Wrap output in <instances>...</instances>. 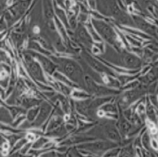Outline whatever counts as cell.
Listing matches in <instances>:
<instances>
[{"label":"cell","mask_w":158,"mask_h":157,"mask_svg":"<svg viewBox=\"0 0 158 157\" xmlns=\"http://www.w3.org/2000/svg\"><path fill=\"white\" fill-rule=\"evenodd\" d=\"M67 131L65 129V127L63 125H60L58 127L55 128V129L47 132V135L49 136H63L66 133V131Z\"/></svg>","instance_id":"cell-17"},{"label":"cell","mask_w":158,"mask_h":157,"mask_svg":"<svg viewBox=\"0 0 158 157\" xmlns=\"http://www.w3.org/2000/svg\"><path fill=\"white\" fill-rule=\"evenodd\" d=\"M153 144H154V148H157L158 145L157 144V143H156V141L153 140Z\"/></svg>","instance_id":"cell-33"},{"label":"cell","mask_w":158,"mask_h":157,"mask_svg":"<svg viewBox=\"0 0 158 157\" xmlns=\"http://www.w3.org/2000/svg\"><path fill=\"white\" fill-rule=\"evenodd\" d=\"M85 58L87 60V61L89 63V65L93 67V68L96 69L97 71L102 72V73H111V72L109 71V69L106 68L105 66L101 65V64L99 62H97V61L95 60L93 57H91L88 54H85Z\"/></svg>","instance_id":"cell-11"},{"label":"cell","mask_w":158,"mask_h":157,"mask_svg":"<svg viewBox=\"0 0 158 157\" xmlns=\"http://www.w3.org/2000/svg\"><path fill=\"white\" fill-rule=\"evenodd\" d=\"M40 111V106H35L30 108L27 113V120L29 123H33L36 119Z\"/></svg>","instance_id":"cell-15"},{"label":"cell","mask_w":158,"mask_h":157,"mask_svg":"<svg viewBox=\"0 0 158 157\" xmlns=\"http://www.w3.org/2000/svg\"><path fill=\"white\" fill-rule=\"evenodd\" d=\"M101 109L104 112H109V113H116V107L115 105L112 104H107L103 105Z\"/></svg>","instance_id":"cell-22"},{"label":"cell","mask_w":158,"mask_h":157,"mask_svg":"<svg viewBox=\"0 0 158 157\" xmlns=\"http://www.w3.org/2000/svg\"><path fill=\"white\" fill-rule=\"evenodd\" d=\"M37 40L39 41V42L41 44V45H42L43 47H45L47 49H50V48H51L50 45L48 44V42H47L45 39H44L42 37H37Z\"/></svg>","instance_id":"cell-27"},{"label":"cell","mask_w":158,"mask_h":157,"mask_svg":"<svg viewBox=\"0 0 158 157\" xmlns=\"http://www.w3.org/2000/svg\"><path fill=\"white\" fill-rule=\"evenodd\" d=\"M52 111V107L46 102L41 103L40 111L36 119L31 124V126L34 127H39L45 123L46 119L49 116L51 112Z\"/></svg>","instance_id":"cell-6"},{"label":"cell","mask_w":158,"mask_h":157,"mask_svg":"<svg viewBox=\"0 0 158 157\" xmlns=\"http://www.w3.org/2000/svg\"><path fill=\"white\" fill-rule=\"evenodd\" d=\"M71 95H72V97H74L76 98H79V99H85L89 97V95L87 94L86 93L80 90L72 91Z\"/></svg>","instance_id":"cell-20"},{"label":"cell","mask_w":158,"mask_h":157,"mask_svg":"<svg viewBox=\"0 0 158 157\" xmlns=\"http://www.w3.org/2000/svg\"><path fill=\"white\" fill-rule=\"evenodd\" d=\"M132 150H130V148H125L122 150V152H121V155L123 156H130L132 154Z\"/></svg>","instance_id":"cell-29"},{"label":"cell","mask_w":158,"mask_h":157,"mask_svg":"<svg viewBox=\"0 0 158 157\" xmlns=\"http://www.w3.org/2000/svg\"><path fill=\"white\" fill-rule=\"evenodd\" d=\"M123 61L125 66L130 68H135L140 65V61L138 57L131 54H125L123 55Z\"/></svg>","instance_id":"cell-10"},{"label":"cell","mask_w":158,"mask_h":157,"mask_svg":"<svg viewBox=\"0 0 158 157\" xmlns=\"http://www.w3.org/2000/svg\"><path fill=\"white\" fill-rule=\"evenodd\" d=\"M68 154H67L66 155L68 156H80V154H79V153L77 152V150H75V148H73L70 149L68 150Z\"/></svg>","instance_id":"cell-30"},{"label":"cell","mask_w":158,"mask_h":157,"mask_svg":"<svg viewBox=\"0 0 158 157\" xmlns=\"http://www.w3.org/2000/svg\"><path fill=\"white\" fill-rule=\"evenodd\" d=\"M41 156H55L56 155H57L56 153L53 151V152H49L48 153H44V154H41Z\"/></svg>","instance_id":"cell-32"},{"label":"cell","mask_w":158,"mask_h":157,"mask_svg":"<svg viewBox=\"0 0 158 157\" xmlns=\"http://www.w3.org/2000/svg\"><path fill=\"white\" fill-rule=\"evenodd\" d=\"M63 123V119L58 116H56L53 117L51 119L48 127H47L46 131L47 132H49V131L55 129V128L58 127L60 125H61Z\"/></svg>","instance_id":"cell-14"},{"label":"cell","mask_w":158,"mask_h":157,"mask_svg":"<svg viewBox=\"0 0 158 157\" xmlns=\"http://www.w3.org/2000/svg\"><path fill=\"white\" fill-rule=\"evenodd\" d=\"M32 146L31 143H26L25 145L22 147L20 150V154H25L27 152V151H28V150L30 148V146Z\"/></svg>","instance_id":"cell-28"},{"label":"cell","mask_w":158,"mask_h":157,"mask_svg":"<svg viewBox=\"0 0 158 157\" xmlns=\"http://www.w3.org/2000/svg\"><path fill=\"white\" fill-rule=\"evenodd\" d=\"M77 36L82 43L86 46H90L93 43L91 37L89 34L88 33L86 28L83 26H78L77 30Z\"/></svg>","instance_id":"cell-9"},{"label":"cell","mask_w":158,"mask_h":157,"mask_svg":"<svg viewBox=\"0 0 158 157\" xmlns=\"http://www.w3.org/2000/svg\"><path fill=\"white\" fill-rule=\"evenodd\" d=\"M48 142V139L45 137H40V138L36 140V142L34 143V144L32 146V148L33 150H38L42 147L44 146L46 143Z\"/></svg>","instance_id":"cell-18"},{"label":"cell","mask_w":158,"mask_h":157,"mask_svg":"<svg viewBox=\"0 0 158 157\" xmlns=\"http://www.w3.org/2000/svg\"><path fill=\"white\" fill-rule=\"evenodd\" d=\"M27 138H22L20 139L15 143V145H14V148L12 149V152H15L16 150H18L19 149H21L22 147H23L25 144L27 143L28 142Z\"/></svg>","instance_id":"cell-21"},{"label":"cell","mask_w":158,"mask_h":157,"mask_svg":"<svg viewBox=\"0 0 158 157\" xmlns=\"http://www.w3.org/2000/svg\"><path fill=\"white\" fill-rule=\"evenodd\" d=\"M59 71L67 77L75 84L80 85L82 82L83 72L80 66L77 63L69 59H58Z\"/></svg>","instance_id":"cell-1"},{"label":"cell","mask_w":158,"mask_h":157,"mask_svg":"<svg viewBox=\"0 0 158 157\" xmlns=\"http://www.w3.org/2000/svg\"><path fill=\"white\" fill-rule=\"evenodd\" d=\"M84 82L85 83V85H86L88 91L90 92L91 94L94 95H96L98 96L109 95L116 94V92L113 90L107 88L106 87H104V86L97 85L96 83L94 82V80H92L89 76H85Z\"/></svg>","instance_id":"cell-4"},{"label":"cell","mask_w":158,"mask_h":157,"mask_svg":"<svg viewBox=\"0 0 158 157\" xmlns=\"http://www.w3.org/2000/svg\"><path fill=\"white\" fill-rule=\"evenodd\" d=\"M29 47L31 48V49H32L39 51H40L41 53L49 54V53L47 52V51L46 52V51H44V49H43L42 46H39V44L36 43V42H30V44H29Z\"/></svg>","instance_id":"cell-23"},{"label":"cell","mask_w":158,"mask_h":157,"mask_svg":"<svg viewBox=\"0 0 158 157\" xmlns=\"http://www.w3.org/2000/svg\"><path fill=\"white\" fill-rule=\"evenodd\" d=\"M40 102L35 98H24L23 100L21 102V104L22 106L25 108H30L35 106H37Z\"/></svg>","instance_id":"cell-16"},{"label":"cell","mask_w":158,"mask_h":157,"mask_svg":"<svg viewBox=\"0 0 158 157\" xmlns=\"http://www.w3.org/2000/svg\"><path fill=\"white\" fill-rule=\"evenodd\" d=\"M31 55L39 63L41 66L44 69V71L50 75H53L58 66H56V65H55L52 61H51L49 59L43 56L41 53H32Z\"/></svg>","instance_id":"cell-7"},{"label":"cell","mask_w":158,"mask_h":157,"mask_svg":"<svg viewBox=\"0 0 158 157\" xmlns=\"http://www.w3.org/2000/svg\"><path fill=\"white\" fill-rule=\"evenodd\" d=\"M25 119V116H19L18 118L16 120V121L14 122V126H17L19 123H21V121H22L24 119Z\"/></svg>","instance_id":"cell-31"},{"label":"cell","mask_w":158,"mask_h":157,"mask_svg":"<svg viewBox=\"0 0 158 157\" xmlns=\"http://www.w3.org/2000/svg\"><path fill=\"white\" fill-rule=\"evenodd\" d=\"M59 85L63 94H65V95H69L72 94V90L69 88V86L63 84L62 83H59Z\"/></svg>","instance_id":"cell-24"},{"label":"cell","mask_w":158,"mask_h":157,"mask_svg":"<svg viewBox=\"0 0 158 157\" xmlns=\"http://www.w3.org/2000/svg\"><path fill=\"white\" fill-rule=\"evenodd\" d=\"M25 61L28 71L32 76L38 82L46 84V80L39 63L32 56L28 54L25 56Z\"/></svg>","instance_id":"cell-2"},{"label":"cell","mask_w":158,"mask_h":157,"mask_svg":"<svg viewBox=\"0 0 158 157\" xmlns=\"http://www.w3.org/2000/svg\"><path fill=\"white\" fill-rule=\"evenodd\" d=\"M120 126H121V129L123 131V132L125 133H128L130 130V125L126 121H124L123 122L122 121L121 124H120Z\"/></svg>","instance_id":"cell-26"},{"label":"cell","mask_w":158,"mask_h":157,"mask_svg":"<svg viewBox=\"0 0 158 157\" xmlns=\"http://www.w3.org/2000/svg\"><path fill=\"white\" fill-rule=\"evenodd\" d=\"M94 26L97 29L104 39L111 44H115L116 42V36L113 28L104 22L93 20Z\"/></svg>","instance_id":"cell-3"},{"label":"cell","mask_w":158,"mask_h":157,"mask_svg":"<svg viewBox=\"0 0 158 157\" xmlns=\"http://www.w3.org/2000/svg\"><path fill=\"white\" fill-rule=\"evenodd\" d=\"M53 77L55 78L56 80L61 82L62 83L65 85H66L69 86H75L77 84L71 81L67 76L65 75L64 74L61 73L60 71H55L53 73Z\"/></svg>","instance_id":"cell-12"},{"label":"cell","mask_w":158,"mask_h":157,"mask_svg":"<svg viewBox=\"0 0 158 157\" xmlns=\"http://www.w3.org/2000/svg\"><path fill=\"white\" fill-rule=\"evenodd\" d=\"M88 141V139L85 136H72L70 138H68L66 140L64 141L63 142H61L60 143V145L62 146H69L72 145H75V144H78L82 142H87Z\"/></svg>","instance_id":"cell-13"},{"label":"cell","mask_w":158,"mask_h":157,"mask_svg":"<svg viewBox=\"0 0 158 157\" xmlns=\"http://www.w3.org/2000/svg\"><path fill=\"white\" fill-rule=\"evenodd\" d=\"M115 146H116L115 144L111 142H96L80 144L77 146V148L92 152H98L106 151Z\"/></svg>","instance_id":"cell-5"},{"label":"cell","mask_w":158,"mask_h":157,"mask_svg":"<svg viewBox=\"0 0 158 157\" xmlns=\"http://www.w3.org/2000/svg\"><path fill=\"white\" fill-rule=\"evenodd\" d=\"M6 138L8 139L10 146H13L15 145V143H17L18 140L22 138V136L20 135H12V136H7L6 137Z\"/></svg>","instance_id":"cell-25"},{"label":"cell","mask_w":158,"mask_h":157,"mask_svg":"<svg viewBox=\"0 0 158 157\" xmlns=\"http://www.w3.org/2000/svg\"><path fill=\"white\" fill-rule=\"evenodd\" d=\"M104 133L107 138L112 142H118L120 141V136L116 127L111 124H106L104 128Z\"/></svg>","instance_id":"cell-8"},{"label":"cell","mask_w":158,"mask_h":157,"mask_svg":"<svg viewBox=\"0 0 158 157\" xmlns=\"http://www.w3.org/2000/svg\"><path fill=\"white\" fill-rule=\"evenodd\" d=\"M6 108H7L8 111H9L11 116L13 117V118H15V117L17 116V115H18L20 113H22V111H24L22 109V108L17 106H6Z\"/></svg>","instance_id":"cell-19"}]
</instances>
